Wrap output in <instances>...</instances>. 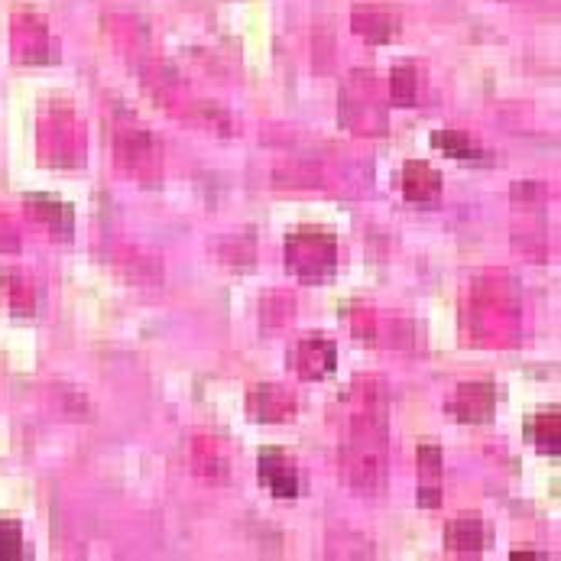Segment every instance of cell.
Here are the masks:
<instances>
[{
  "label": "cell",
  "instance_id": "cell-1",
  "mask_svg": "<svg viewBox=\"0 0 561 561\" xmlns=\"http://www.w3.org/2000/svg\"><path fill=\"white\" fill-rule=\"evenodd\" d=\"M260 480L270 487L273 497L292 500L299 493V474L292 458H286L283 451H266L260 454Z\"/></svg>",
  "mask_w": 561,
  "mask_h": 561
},
{
  "label": "cell",
  "instance_id": "cell-3",
  "mask_svg": "<svg viewBox=\"0 0 561 561\" xmlns=\"http://www.w3.org/2000/svg\"><path fill=\"white\" fill-rule=\"evenodd\" d=\"M20 529L10 526V536L0 539V558H20Z\"/></svg>",
  "mask_w": 561,
  "mask_h": 561
},
{
  "label": "cell",
  "instance_id": "cell-2",
  "mask_svg": "<svg viewBox=\"0 0 561 561\" xmlns=\"http://www.w3.org/2000/svg\"><path fill=\"white\" fill-rule=\"evenodd\" d=\"M432 143L438 146V150L451 153L454 159H461V163H484V150L467 137H461V133H435Z\"/></svg>",
  "mask_w": 561,
  "mask_h": 561
}]
</instances>
